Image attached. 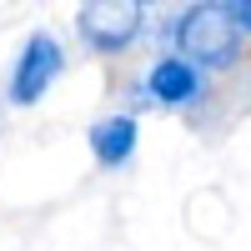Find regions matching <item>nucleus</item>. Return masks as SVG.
<instances>
[{
	"label": "nucleus",
	"mask_w": 251,
	"mask_h": 251,
	"mask_svg": "<svg viewBox=\"0 0 251 251\" xmlns=\"http://www.w3.org/2000/svg\"><path fill=\"white\" fill-rule=\"evenodd\" d=\"M60 71H66L60 40L50 30H30L25 46H20V55H15V71H10V91L5 96L15 100V106H35V100L60 80Z\"/></svg>",
	"instance_id": "7ed1b4c3"
},
{
	"label": "nucleus",
	"mask_w": 251,
	"mask_h": 251,
	"mask_svg": "<svg viewBox=\"0 0 251 251\" xmlns=\"http://www.w3.org/2000/svg\"><path fill=\"white\" fill-rule=\"evenodd\" d=\"M146 96L156 100V106H196V100L206 96V71L196 66V60L186 55H161L151 71H146Z\"/></svg>",
	"instance_id": "20e7f679"
},
{
	"label": "nucleus",
	"mask_w": 251,
	"mask_h": 251,
	"mask_svg": "<svg viewBox=\"0 0 251 251\" xmlns=\"http://www.w3.org/2000/svg\"><path fill=\"white\" fill-rule=\"evenodd\" d=\"M241 25L226 15L221 0H196L186 5L176 20V55L186 60H201V66H236L241 60Z\"/></svg>",
	"instance_id": "f257e3e1"
},
{
	"label": "nucleus",
	"mask_w": 251,
	"mask_h": 251,
	"mask_svg": "<svg viewBox=\"0 0 251 251\" xmlns=\"http://www.w3.org/2000/svg\"><path fill=\"white\" fill-rule=\"evenodd\" d=\"M221 5H226V15L241 25V35H251V0H221Z\"/></svg>",
	"instance_id": "423d86ee"
},
{
	"label": "nucleus",
	"mask_w": 251,
	"mask_h": 251,
	"mask_svg": "<svg viewBox=\"0 0 251 251\" xmlns=\"http://www.w3.org/2000/svg\"><path fill=\"white\" fill-rule=\"evenodd\" d=\"M141 5H166V0H141Z\"/></svg>",
	"instance_id": "0eeeda50"
},
{
	"label": "nucleus",
	"mask_w": 251,
	"mask_h": 251,
	"mask_svg": "<svg viewBox=\"0 0 251 251\" xmlns=\"http://www.w3.org/2000/svg\"><path fill=\"white\" fill-rule=\"evenodd\" d=\"M136 141H141V126L136 116H106V121H96L91 126V156L100 171H121V166H131L136 156Z\"/></svg>",
	"instance_id": "39448f33"
},
{
	"label": "nucleus",
	"mask_w": 251,
	"mask_h": 251,
	"mask_svg": "<svg viewBox=\"0 0 251 251\" xmlns=\"http://www.w3.org/2000/svg\"><path fill=\"white\" fill-rule=\"evenodd\" d=\"M146 5L141 0H80L75 10V35L91 55H121L141 40Z\"/></svg>",
	"instance_id": "f03ea898"
}]
</instances>
